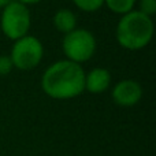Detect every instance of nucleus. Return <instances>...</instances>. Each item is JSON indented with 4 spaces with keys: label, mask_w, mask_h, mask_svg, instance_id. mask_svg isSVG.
<instances>
[{
    "label": "nucleus",
    "mask_w": 156,
    "mask_h": 156,
    "mask_svg": "<svg viewBox=\"0 0 156 156\" xmlns=\"http://www.w3.org/2000/svg\"><path fill=\"white\" fill-rule=\"evenodd\" d=\"M41 88L52 99H73L85 89V73L78 63L60 60L45 70L41 78Z\"/></svg>",
    "instance_id": "nucleus-1"
},
{
    "label": "nucleus",
    "mask_w": 156,
    "mask_h": 156,
    "mask_svg": "<svg viewBox=\"0 0 156 156\" xmlns=\"http://www.w3.org/2000/svg\"><path fill=\"white\" fill-rule=\"evenodd\" d=\"M154 36V22L151 16L141 11L125 14L116 26V38L123 48L140 49L148 45Z\"/></svg>",
    "instance_id": "nucleus-2"
},
{
    "label": "nucleus",
    "mask_w": 156,
    "mask_h": 156,
    "mask_svg": "<svg viewBox=\"0 0 156 156\" xmlns=\"http://www.w3.org/2000/svg\"><path fill=\"white\" fill-rule=\"evenodd\" d=\"M30 27V12L26 5L19 2H11L2 14V30L11 40L25 37Z\"/></svg>",
    "instance_id": "nucleus-3"
},
{
    "label": "nucleus",
    "mask_w": 156,
    "mask_h": 156,
    "mask_svg": "<svg viewBox=\"0 0 156 156\" xmlns=\"http://www.w3.org/2000/svg\"><path fill=\"white\" fill-rule=\"evenodd\" d=\"M63 51L69 60L80 65L93 56L96 51V40L93 34L85 29H74L67 33L63 40Z\"/></svg>",
    "instance_id": "nucleus-4"
},
{
    "label": "nucleus",
    "mask_w": 156,
    "mask_h": 156,
    "mask_svg": "<svg viewBox=\"0 0 156 156\" xmlns=\"http://www.w3.org/2000/svg\"><path fill=\"white\" fill-rule=\"evenodd\" d=\"M43 44L33 36H25L14 43L10 59L12 66L21 70H30L36 67L43 59Z\"/></svg>",
    "instance_id": "nucleus-5"
},
{
    "label": "nucleus",
    "mask_w": 156,
    "mask_h": 156,
    "mask_svg": "<svg viewBox=\"0 0 156 156\" xmlns=\"http://www.w3.org/2000/svg\"><path fill=\"white\" fill-rule=\"evenodd\" d=\"M143 96V89L140 83L132 80H125L118 82L112 89V99L121 107H132L137 104Z\"/></svg>",
    "instance_id": "nucleus-6"
},
{
    "label": "nucleus",
    "mask_w": 156,
    "mask_h": 156,
    "mask_svg": "<svg viewBox=\"0 0 156 156\" xmlns=\"http://www.w3.org/2000/svg\"><path fill=\"white\" fill-rule=\"evenodd\" d=\"M111 74L101 67L93 69L89 74H85V89L90 93H101L110 86Z\"/></svg>",
    "instance_id": "nucleus-7"
},
{
    "label": "nucleus",
    "mask_w": 156,
    "mask_h": 156,
    "mask_svg": "<svg viewBox=\"0 0 156 156\" xmlns=\"http://www.w3.org/2000/svg\"><path fill=\"white\" fill-rule=\"evenodd\" d=\"M54 25L59 32L62 33H70L76 29L77 25V18L70 10L62 8L54 15Z\"/></svg>",
    "instance_id": "nucleus-8"
},
{
    "label": "nucleus",
    "mask_w": 156,
    "mask_h": 156,
    "mask_svg": "<svg viewBox=\"0 0 156 156\" xmlns=\"http://www.w3.org/2000/svg\"><path fill=\"white\" fill-rule=\"evenodd\" d=\"M111 11L116 14H127L133 11L136 0H104Z\"/></svg>",
    "instance_id": "nucleus-9"
},
{
    "label": "nucleus",
    "mask_w": 156,
    "mask_h": 156,
    "mask_svg": "<svg viewBox=\"0 0 156 156\" xmlns=\"http://www.w3.org/2000/svg\"><path fill=\"white\" fill-rule=\"evenodd\" d=\"M73 2H74V4H76L78 8H81L82 11L93 12V11H97L99 8H101L104 0H73Z\"/></svg>",
    "instance_id": "nucleus-10"
},
{
    "label": "nucleus",
    "mask_w": 156,
    "mask_h": 156,
    "mask_svg": "<svg viewBox=\"0 0 156 156\" xmlns=\"http://www.w3.org/2000/svg\"><path fill=\"white\" fill-rule=\"evenodd\" d=\"M140 7H141V12L151 16L152 14L156 12V0H141Z\"/></svg>",
    "instance_id": "nucleus-11"
},
{
    "label": "nucleus",
    "mask_w": 156,
    "mask_h": 156,
    "mask_svg": "<svg viewBox=\"0 0 156 156\" xmlns=\"http://www.w3.org/2000/svg\"><path fill=\"white\" fill-rule=\"evenodd\" d=\"M12 70V62H11L10 56H0V76H7L10 71Z\"/></svg>",
    "instance_id": "nucleus-12"
},
{
    "label": "nucleus",
    "mask_w": 156,
    "mask_h": 156,
    "mask_svg": "<svg viewBox=\"0 0 156 156\" xmlns=\"http://www.w3.org/2000/svg\"><path fill=\"white\" fill-rule=\"evenodd\" d=\"M19 3H22V4H34V3H38L40 0H18Z\"/></svg>",
    "instance_id": "nucleus-13"
},
{
    "label": "nucleus",
    "mask_w": 156,
    "mask_h": 156,
    "mask_svg": "<svg viewBox=\"0 0 156 156\" xmlns=\"http://www.w3.org/2000/svg\"><path fill=\"white\" fill-rule=\"evenodd\" d=\"M10 3H11V0H0V7L4 8L5 5H8Z\"/></svg>",
    "instance_id": "nucleus-14"
}]
</instances>
